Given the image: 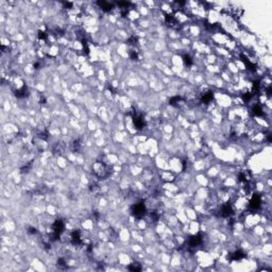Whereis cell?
Masks as SVG:
<instances>
[{
    "label": "cell",
    "mask_w": 272,
    "mask_h": 272,
    "mask_svg": "<svg viewBox=\"0 0 272 272\" xmlns=\"http://www.w3.org/2000/svg\"><path fill=\"white\" fill-rule=\"evenodd\" d=\"M133 214L136 217H143L146 214V207L143 203H138V204H135L133 206Z\"/></svg>",
    "instance_id": "1"
},
{
    "label": "cell",
    "mask_w": 272,
    "mask_h": 272,
    "mask_svg": "<svg viewBox=\"0 0 272 272\" xmlns=\"http://www.w3.org/2000/svg\"><path fill=\"white\" fill-rule=\"evenodd\" d=\"M133 121H134V125L136 127V129H143V125H145V121H143V117L139 114H135L133 117Z\"/></svg>",
    "instance_id": "2"
},
{
    "label": "cell",
    "mask_w": 272,
    "mask_h": 272,
    "mask_svg": "<svg viewBox=\"0 0 272 272\" xmlns=\"http://www.w3.org/2000/svg\"><path fill=\"white\" fill-rule=\"evenodd\" d=\"M261 204V197H258L257 195H255L253 198L251 199L250 206L253 208V210H257V208H259Z\"/></svg>",
    "instance_id": "3"
},
{
    "label": "cell",
    "mask_w": 272,
    "mask_h": 272,
    "mask_svg": "<svg viewBox=\"0 0 272 272\" xmlns=\"http://www.w3.org/2000/svg\"><path fill=\"white\" fill-rule=\"evenodd\" d=\"M202 243V238H201V236L200 235H197V236H194V237H191L190 239H189V247H197L199 246L200 243Z\"/></svg>",
    "instance_id": "4"
},
{
    "label": "cell",
    "mask_w": 272,
    "mask_h": 272,
    "mask_svg": "<svg viewBox=\"0 0 272 272\" xmlns=\"http://www.w3.org/2000/svg\"><path fill=\"white\" fill-rule=\"evenodd\" d=\"M231 259H233V261H240V259H243V258L246 257V255H245V253H243V251H236V252H234V253L231 254Z\"/></svg>",
    "instance_id": "5"
},
{
    "label": "cell",
    "mask_w": 272,
    "mask_h": 272,
    "mask_svg": "<svg viewBox=\"0 0 272 272\" xmlns=\"http://www.w3.org/2000/svg\"><path fill=\"white\" fill-rule=\"evenodd\" d=\"M253 113L255 116H263V115H264V111H263L261 107L255 105V107H253Z\"/></svg>",
    "instance_id": "6"
},
{
    "label": "cell",
    "mask_w": 272,
    "mask_h": 272,
    "mask_svg": "<svg viewBox=\"0 0 272 272\" xmlns=\"http://www.w3.org/2000/svg\"><path fill=\"white\" fill-rule=\"evenodd\" d=\"M212 99H213V95H212V92L203 94V96H202V102L203 103H208Z\"/></svg>",
    "instance_id": "7"
},
{
    "label": "cell",
    "mask_w": 272,
    "mask_h": 272,
    "mask_svg": "<svg viewBox=\"0 0 272 272\" xmlns=\"http://www.w3.org/2000/svg\"><path fill=\"white\" fill-rule=\"evenodd\" d=\"M183 61L184 63H185V65H187V66H190L191 64H192V61H191V58L189 56V55H185L183 58Z\"/></svg>",
    "instance_id": "8"
},
{
    "label": "cell",
    "mask_w": 272,
    "mask_h": 272,
    "mask_svg": "<svg viewBox=\"0 0 272 272\" xmlns=\"http://www.w3.org/2000/svg\"><path fill=\"white\" fill-rule=\"evenodd\" d=\"M129 269L133 270V271H139V270H141V267L138 264H134V266H130Z\"/></svg>",
    "instance_id": "9"
},
{
    "label": "cell",
    "mask_w": 272,
    "mask_h": 272,
    "mask_svg": "<svg viewBox=\"0 0 272 272\" xmlns=\"http://www.w3.org/2000/svg\"><path fill=\"white\" fill-rule=\"evenodd\" d=\"M59 267H60V268H66L65 261H63V259H60V261H59Z\"/></svg>",
    "instance_id": "10"
}]
</instances>
